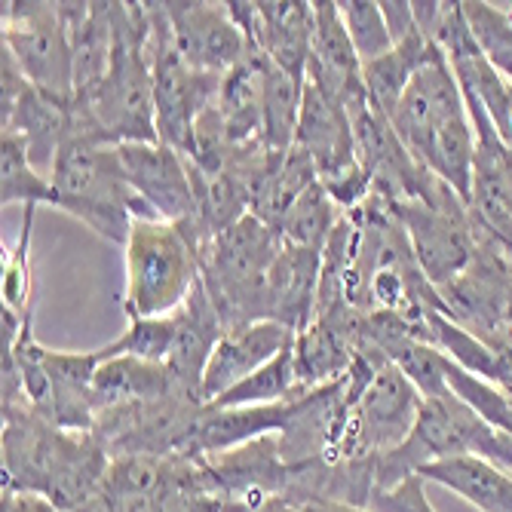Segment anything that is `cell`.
<instances>
[{
    "instance_id": "2e32d148",
    "label": "cell",
    "mask_w": 512,
    "mask_h": 512,
    "mask_svg": "<svg viewBox=\"0 0 512 512\" xmlns=\"http://www.w3.org/2000/svg\"><path fill=\"white\" fill-rule=\"evenodd\" d=\"M295 145L310 154L322 184L344 175L347 169H353L359 163L350 111L332 96L329 89H322L313 77H307L304 89H301V114H298Z\"/></svg>"
},
{
    "instance_id": "8fae6325",
    "label": "cell",
    "mask_w": 512,
    "mask_h": 512,
    "mask_svg": "<svg viewBox=\"0 0 512 512\" xmlns=\"http://www.w3.org/2000/svg\"><path fill=\"white\" fill-rule=\"evenodd\" d=\"M4 50L31 86L74 99V50L62 4H4Z\"/></svg>"
},
{
    "instance_id": "52a82bcc",
    "label": "cell",
    "mask_w": 512,
    "mask_h": 512,
    "mask_svg": "<svg viewBox=\"0 0 512 512\" xmlns=\"http://www.w3.org/2000/svg\"><path fill=\"white\" fill-rule=\"evenodd\" d=\"M151 16V62H154V117L157 142L188 157L200 114L215 105L221 77L194 68L181 56L169 16L160 4H148Z\"/></svg>"
},
{
    "instance_id": "ac0fdd59",
    "label": "cell",
    "mask_w": 512,
    "mask_h": 512,
    "mask_svg": "<svg viewBox=\"0 0 512 512\" xmlns=\"http://www.w3.org/2000/svg\"><path fill=\"white\" fill-rule=\"evenodd\" d=\"M175 322H178V332H175L172 353L166 359L172 393L181 399H194V402L206 405L203 375H206V365H209L215 344L221 341V335L227 329H224V322H221V316H218V310H215V304L203 286V279H197L191 295L184 298V304L175 310Z\"/></svg>"
},
{
    "instance_id": "484cf974",
    "label": "cell",
    "mask_w": 512,
    "mask_h": 512,
    "mask_svg": "<svg viewBox=\"0 0 512 512\" xmlns=\"http://www.w3.org/2000/svg\"><path fill=\"white\" fill-rule=\"evenodd\" d=\"M71 105L74 99H59L53 92L28 86L13 114L4 120V129L19 132L28 142L31 163L40 175L50 178L56 154L71 129Z\"/></svg>"
},
{
    "instance_id": "7dc6e473",
    "label": "cell",
    "mask_w": 512,
    "mask_h": 512,
    "mask_svg": "<svg viewBox=\"0 0 512 512\" xmlns=\"http://www.w3.org/2000/svg\"><path fill=\"white\" fill-rule=\"evenodd\" d=\"M509 148H512V135H509Z\"/></svg>"
},
{
    "instance_id": "b9f144b4",
    "label": "cell",
    "mask_w": 512,
    "mask_h": 512,
    "mask_svg": "<svg viewBox=\"0 0 512 512\" xmlns=\"http://www.w3.org/2000/svg\"><path fill=\"white\" fill-rule=\"evenodd\" d=\"M476 457H485L488 463H494V467H500L512 476V433L491 430Z\"/></svg>"
},
{
    "instance_id": "9a60e30c",
    "label": "cell",
    "mask_w": 512,
    "mask_h": 512,
    "mask_svg": "<svg viewBox=\"0 0 512 512\" xmlns=\"http://www.w3.org/2000/svg\"><path fill=\"white\" fill-rule=\"evenodd\" d=\"M172 34L181 56L194 68L224 77L234 71L246 56L249 43L240 25L230 16L227 4H200V0H163Z\"/></svg>"
},
{
    "instance_id": "30bf717a",
    "label": "cell",
    "mask_w": 512,
    "mask_h": 512,
    "mask_svg": "<svg viewBox=\"0 0 512 512\" xmlns=\"http://www.w3.org/2000/svg\"><path fill=\"white\" fill-rule=\"evenodd\" d=\"M203 408V402L181 399L175 393L151 402H123L96 411L92 433L111 457H188Z\"/></svg>"
},
{
    "instance_id": "3957f363",
    "label": "cell",
    "mask_w": 512,
    "mask_h": 512,
    "mask_svg": "<svg viewBox=\"0 0 512 512\" xmlns=\"http://www.w3.org/2000/svg\"><path fill=\"white\" fill-rule=\"evenodd\" d=\"M50 206L117 246H126L135 218H151L123 172L120 148L74 132L62 142L50 172Z\"/></svg>"
},
{
    "instance_id": "4316f807",
    "label": "cell",
    "mask_w": 512,
    "mask_h": 512,
    "mask_svg": "<svg viewBox=\"0 0 512 512\" xmlns=\"http://www.w3.org/2000/svg\"><path fill=\"white\" fill-rule=\"evenodd\" d=\"M264 68L267 59L249 53L234 71H227L218 86V111L227 126V138L234 148L261 142L264 129Z\"/></svg>"
},
{
    "instance_id": "ffe728a7",
    "label": "cell",
    "mask_w": 512,
    "mask_h": 512,
    "mask_svg": "<svg viewBox=\"0 0 512 512\" xmlns=\"http://www.w3.org/2000/svg\"><path fill=\"white\" fill-rule=\"evenodd\" d=\"M359 316L350 307L319 313L292 341L301 390H316L344 378L359 344Z\"/></svg>"
},
{
    "instance_id": "d6a6232c",
    "label": "cell",
    "mask_w": 512,
    "mask_h": 512,
    "mask_svg": "<svg viewBox=\"0 0 512 512\" xmlns=\"http://www.w3.org/2000/svg\"><path fill=\"white\" fill-rule=\"evenodd\" d=\"M341 215L344 212L335 206V200L329 197V191H325V184L316 181L292 203L286 218L279 221V237H283V243L322 252L332 237L335 224L341 221Z\"/></svg>"
},
{
    "instance_id": "cb8c5ba5",
    "label": "cell",
    "mask_w": 512,
    "mask_h": 512,
    "mask_svg": "<svg viewBox=\"0 0 512 512\" xmlns=\"http://www.w3.org/2000/svg\"><path fill=\"white\" fill-rule=\"evenodd\" d=\"M258 50L298 80H307L313 46V4L307 0H258Z\"/></svg>"
},
{
    "instance_id": "4fadbf2b",
    "label": "cell",
    "mask_w": 512,
    "mask_h": 512,
    "mask_svg": "<svg viewBox=\"0 0 512 512\" xmlns=\"http://www.w3.org/2000/svg\"><path fill=\"white\" fill-rule=\"evenodd\" d=\"M197 460L209 494L240 503L249 512H258L276 497H286L292 485V463L283 457L279 436H261L240 448Z\"/></svg>"
},
{
    "instance_id": "277c9868",
    "label": "cell",
    "mask_w": 512,
    "mask_h": 512,
    "mask_svg": "<svg viewBox=\"0 0 512 512\" xmlns=\"http://www.w3.org/2000/svg\"><path fill=\"white\" fill-rule=\"evenodd\" d=\"M209 234L197 218H135L126 240V316L175 313L200 279V252Z\"/></svg>"
},
{
    "instance_id": "7402d4cb",
    "label": "cell",
    "mask_w": 512,
    "mask_h": 512,
    "mask_svg": "<svg viewBox=\"0 0 512 512\" xmlns=\"http://www.w3.org/2000/svg\"><path fill=\"white\" fill-rule=\"evenodd\" d=\"M301 396H292L286 402H270V405H243V408L206 405L188 457H212L230 448H240L246 442H255L261 436L286 433V427L292 424V417L298 411Z\"/></svg>"
},
{
    "instance_id": "60d3db41",
    "label": "cell",
    "mask_w": 512,
    "mask_h": 512,
    "mask_svg": "<svg viewBox=\"0 0 512 512\" xmlns=\"http://www.w3.org/2000/svg\"><path fill=\"white\" fill-rule=\"evenodd\" d=\"M381 13L387 19V28L393 34V43H399L402 37H408L414 28H417V19H414V7L408 0H381Z\"/></svg>"
},
{
    "instance_id": "f1b7e54d",
    "label": "cell",
    "mask_w": 512,
    "mask_h": 512,
    "mask_svg": "<svg viewBox=\"0 0 512 512\" xmlns=\"http://www.w3.org/2000/svg\"><path fill=\"white\" fill-rule=\"evenodd\" d=\"M421 479L460 494L482 512H512V476L485 457L460 454L439 460L421 473Z\"/></svg>"
},
{
    "instance_id": "d590c367",
    "label": "cell",
    "mask_w": 512,
    "mask_h": 512,
    "mask_svg": "<svg viewBox=\"0 0 512 512\" xmlns=\"http://www.w3.org/2000/svg\"><path fill=\"white\" fill-rule=\"evenodd\" d=\"M460 4L482 53L512 83V19L503 7L485 4V0H460Z\"/></svg>"
},
{
    "instance_id": "f6af8a7d",
    "label": "cell",
    "mask_w": 512,
    "mask_h": 512,
    "mask_svg": "<svg viewBox=\"0 0 512 512\" xmlns=\"http://www.w3.org/2000/svg\"><path fill=\"white\" fill-rule=\"evenodd\" d=\"M258 512H304L301 506H295L292 500H283V497H276V500H270L267 506H261Z\"/></svg>"
},
{
    "instance_id": "603a6c76",
    "label": "cell",
    "mask_w": 512,
    "mask_h": 512,
    "mask_svg": "<svg viewBox=\"0 0 512 512\" xmlns=\"http://www.w3.org/2000/svg\"><path fill=\"white\" fill-rule=\"evenodd\" d=\"M322 252L283 243L267 276V319L289 325L298 335L316 316Z\"/></svg>"
},
{
    "instance_id": "8992f818",
    "label": "cell",
    "mask_w": 512,
    "mask_h": 512,
    "mask_svg": "<svg viewBox=\"0 0 512 512\" xmlns=\"http://www.w3.org/2000/svg\"><path fill=\"white\" fill-rule=\"evenodd\" d=\"M80 512H249L209 494L197 457H111L108 476Z\"/></svg>"
},
{
    "instance_id": "44dd1931",
    "label": "cell",
    "mask_w": 512,
    "mask_h": 512,
    "mask_svg": "<svg viewBox=\"0 0 512 512\" xmlns=\"http://www.w3.org/2000/svg\"><path fill=\"white\" fill-rule=\"evenodd\" d=\"M292 341H295V332L276 319H261L252 325H243V329L224 332L209 356L206 375H203L206 405L218 399L221 393H227L230 387L246 381L249 375H255L261 365H267L273 356L283 353Z\"/></svg>"
},
{
    "instance_id": "d6986e66",
    "label": "cell",
    "mask_w": 512,
    "mask_h": 512,
    "mask_svg": "<svg viewBox=\"0 0 512 512\" xmlns=\"http://www.w3.org/2000/svg\"><path fill=\"white\" fill-rule=\"evenodd\" d=\"M460 114H467V102H463L460 83H457L448 59L442 56L439 62L414 74V80L408 83L390 123H393L396 135L402 138V145L408 148V154L414 157L442 123H448L451 117H460Z\"/></svg>"
},
{
    "instance_id": "74e56055",
    "label": "cell",
    "mask_w": 512,
    "mask_h": 512,
    "mask_svg": "<svg viewBox=\"0 0 512 512\" xmlns=\"http://www.w3.org/2000/svg\"><path fill=\"white\" fill-rule=\"evenodd\" d=\"M338 10L362 65L387 56L396 46L387 28V19L381 13V4H375V0H341Z\"/></svg>"
},
{
    "instance_id": "8d00e7d4",
    "label": "cell",
    "mask_w": 512,
    "mask_h": 512,
    "mask_svg": "<svg viewBox=\"0 0 512 512\" xmlns=\"http://www.w3.org/2000/svg\"><path fill=\"white\" fill-rule=\"evenodd\" d=\"M37 206H25L19 240L4 261V310L19 319H34V276H31V230Z\"/></svg>"
},
{
    "instance_id": "836d02e7",
    "label": "cell",
    "mask_w": 512,
    "mask_h": 512,
    "mask_svg": "<svg viewBox=\"0 0 512 512\" xmlns=\"http://www.w3.org/2000/svg\"><path fill=\"white\" fill-rule=\"evenodd\" d=\"M0 154H4L0 157V200L4 206H50V178L34 169L25 138L13 129H4Z\"/></svg>"
},
{
    "instance_id": "7bdbcfd3",
    "label": "cell",
    "mask_w": 512,
    "mask_h": 512,
    "mask_svg": "<svg viewBox=\"0 0 512 512\" xmlns=\"http://www.w3.org/2000/svg\"><path fill=\"white\" fill-rule=\"evenodd\" d=\"M0 512H62L40 494H25V491H4V503Z\"/></svg>"
},
{
    "instance_id": "e575fe53",
    "label": "cell",
    "mask_w": 512,
    "mask_h": 512,
    "mask_svg": "<svg viewBox=\"0 0 512 512\" xmlns=\"http://www.w3.org/2000/svg\"><path fill=\"white\" fill-rule=\"evenodd\" d=\"M175 332H178L175 313H169V316H148V319H129L126 332L117 335L111 344H105L99 350L102 362L114 359V356H138V359L166 365V359L172 353V344H175Z\"/></svg>"
},
{
    "instance_id": "ee69618b",
    "label": "cell",
    "mask_w": 512,
    "mask_h": 512,
    "mask_svg": "<svg viewBox=\"0 0 512 512\" xmlns=\"http://www.w3.org/2000/svg\"><path fill=\"white\" fill-rule=\"evenodd\" d=\"M301 509L304 512H371L365 506H353V503H341V500H310Z\"/></svg>"
},
{
    "instance_id": "e0dca14e",
    "label": "cell",
    "mask_w": 512,
    "mask_h": 512,
    "mask_svg": "<svg viewBox=\"0 0 512 512\" xmlns=\"http://www.w3.org/2000/svg\"><path fill=\"white\" fill-rule=\"evenodd\" d=\"M307 77H313L322 89H329L350 111V117L371 108L362 80V59L353 50V40L344 28L335 0H316L313 4V46Z\"/></svg>"
},
{
    "instance_id": "9c48e42d",
    "label": "cell",
    "mask_w": 512,
    "mask_h": 512,
    "mask_svg": "<svg viewBox=\"0 0 512 512\" xmlns=\"http://www.w3.org/2000/svg\"><path fill=\"white\" fill-rule=\"evenodd\" d=\"M393 212L405 227L417 264L436 289L451 286L457 276L467 273L479 252L476 224L470 206L448 184H442L430 200L396 203Z\"/></svg>"
},
{
    "instance_id": "7a4b0ae2",
    "label": "cell",
    "mask_w": 512,
    "mask_h": 512,
    "mask_svg": "<svg viewBox=\"0 0 512 512\" xmlns=\"http://www.w3.org/2000/svg\"><path fill=\"white\" fill-rule=\"evenodd\" d=\"M111 65L89 96L74 99V135L99 138L105 145L157 142L154 117V62H151V16L148 4L111 0Z\"/></svg>"
},
{
    "instance_id": "bcb514c9",
    "label": "cell",
    "mask_w": 512,
    "mask_h": 512,
    "mask_svg": "<svg viewBox=\"0 0 512 512\" xmlns=\"http://www.w3.org/2000/svg\"><path fill=\"white\" fill-rule=\"evenodd\" d=\"M503 10H506V16H509V19H512V4H506V7H503Z\"/></svg>"
},
{
    "instance_id": "d4e9b609",
    "label": "cell",
    "mask_w": 512,
    "mask_h": 512,
    "mask_svg": "<svg viewBox=\"0 0 512 512\" xmlns=\"http://www.w3.org/2000/svg\"><path fill=\"white\" fill-rule=\"evenodd\" d=\"M442 50L436 46V40L430 34L421 31L417 25L408 37H402L393 50L375 62L362 65V80H365V92H368V105L381 111L387 120L396 114L408 83L414 80L417 71H424L427 65L439 62Z\"/></svg>"
},
{
    "instance_id": "5bb4252c",
    "label": "cell",
    "mask_w": 512,
    "mask_h": 512,
    "mask_svg": "<svg viewBox=\"0 0 512 512\" xmlns=\"http://www.w3.org/2000/svg\"><path fill=\"white\" fill-rule=\"evenodd\" d=\"M120 163L151 218L178 224L197 215L194 178L184 154L163 142H132L120 145Z\"/></svg>"
},
{
    "instance_id": "ab89813d",
    "label": "cell",
    "mask_w": 512,
    "mask_h": 512,
    "mask_svg": "<svg viewBox=\"0 0 512 512\" xmlns=\"http://www.w3.org/2000/svg\"><path fill=\"white\" fill-rule=\"evenodd\" d=\"M0 123H4L13 108L19 105V99L25 96V89L31 86V80L25 77V71L16 65V59L4 50V59H0Z\"/></svg>"
},
{
    "instance_id": "ba28073f",
    "label": "cell",
    "mask_w": 512,
    "mask_h": 512,
    "mask_svg": "<svg viewBox=\"0 0 512 512\" xmlns=\"http://www.w3.org/2000/svg\"><path fill=\"white\" fill-rule=\"evenodd\" d=\"M494 427L454 393L439 399H424L421 414L405 436V442L387 454H375V488H393L411 476H421L427 467L460 454H479L482 442Z\"/></svg>"
},
{
    "instance_id": "f35d334b",
    "label": "cell",
    "mask_w": 512,
    "mask_h": 512,
    "mask_svg": "<svg viewBox=\"0 0 512 512\" xmlns=\"http://www.w3.org/2000/svg\"><path fill=\"white\" fill-rule=\"evenodd\" d=\"M368 509L371 512H436L421 476H411L393 488H375V494L368 500Z\"/></svg>"
},
{
    "instance_id": "1f68e13d",
    "label": "cell",
    "mask_w": 512,
    "mask_h": 512,
    "mask_svg": "<svg viewBox=\"0 0 512 512\" xmlns=\"http://www.w3.org/2000/svg\"><path fill=\"white\" fill-rule=\"evenodd\" d=\"M301 393H307V390H301L298 368H295V353H292V344H289L283 353L273 356L267 365H261L255 375H249L237 387H230L227 393H221L209 405L212 408L270 405V402H286V399L301 396Z\"/></svg>"
},
{
    "instance_id": "6da1fadb",
    "label": "cell",
    "mask_w": 512,
    "mask_h": 512,
    "mask_svg": "<svg viewBox=\"0 0 512 512\" xmlns=\"http://www.w3.org/2000/svg\"><path fill=\"white\" fill-rule=\"evenodd\" d=\"M4 491L40 494L62 512H80L99 494L111 454L96 433H71L28 402H4Z\"/></svg>"
},
{
    "instance_id": "5b68a950",
    "label": "cell",
    "mask_w": 512,
    "mask_h": 512,
    "mask_svg": "<svg viewBox=\"0 0 512 512\" xmlns=\"http://www.w3.org/2000/svg\"><path fill=\"white\" fill-rule=\"evenodd\" d=\"M283 249V237L258 215L240 218L200 255V279L224 329L267 319V276Z\"/></svg>"
},
{
    "instance_id": "7c38bea8",
    "label": "cell",
    "mask_w": 512,
    "mask_h": 512,
    "mask_svg": "<svg viewBox=\"0 0 512 512\" xmlns=\"http://www.w3.org/2000/svg\"><path fill=\"white\" fill-rule=\"evenodd\" d=\"M421 405L424 396L414 390V384L393 362H387L375 381L365 387L359 402L347 411L335 463L375 457L399 448L411 433L417 414H421Z\"/></svg>"
},
{
    "instance_id": "83f0119b",
    "label": "cell",
    "mask_w": 512,
    "mask_h": 512,
    "mask_svg": "<svg viewBox=\"0 0 512 512\" xmlns=\"http://www.w3.org/2000/svg\"><path fill=\"white\" fill-rule=\"evenodd\" d=\"M74 50V99L89 96L111 65V4H62Z\"/></svg>"
},
{
    "instance_id": "f546056e",
    "label": "cell",
    "mask_w": 512,
    "mask_h": 512,
    "mask_svg": "<svg viewBox=\"0 0 512 512\" xmlns=\"http://www.w3.org/2000/svg\"><path fill=\"white\" fill-rule=\"evenodd\" d=\"M163 396H172V381H169L166 365L138 359V356L105 359L96 371V384H92L96 411L123 405V402H151Z\"/></svg>"
},
{
    "instance_id": "4dcf8cb0",
    "label": "cell",
    "mask_w": 512,
    "mask_h": 512,
    "mask_svg": "<svg viewBox=\"0 0 512 512\" xmlns=\"http://www.w3.org/2000/svg\"><path fill=\"white\" fill-rule=\"evenodd\" d=\"M304 80L292 77L279 65L267 62L264 68V129L261 142L273 154H286L295 148L298 114H301Z\"/></svg>"
}]
</instances>
